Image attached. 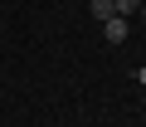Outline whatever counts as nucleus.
<instances>
[{
	"label": "nucleus",
	"mask_w": 146,
	"mask_h": 127,
	"mask_svg": "<svg viewBox=\"0 0 146 127\" xmlns=\"http://www.w3.org/2000/svg\"><path fill=\"white\" fill-rule=\"evenodd\" d=\"M127 29H131V25H127L122 15H112V20H102V39H107V44H127Z\"/></svg>",
	"instance_id": "nucleus-1"
},
{
	"label": "nucleus",
	"mask_w": 146,
	"mask_h": 127,
	"mask_svg": "<svg viewBox=\"0 0 146 127\" xmlns=\"http://www.w3.org/2000/svg\"><path fill=\"white\" fill-rule=\"evenodd\" d=\"M88 15H93V20L102 25V20H112L117 10H112V0H88Z\"/></svg>",
	"instance_id": "nucleus-2"
},
{
	"label": "nucleus",
	"mask_w": 146,
	"mask_h": 127,
	"mask_svg": "<svg viewBox=\"0 0 146 127\" xmlns=\"http://www.w3.org/2000/svg\"><path fill=\"white\" fill-rule=\"evenodd\" d=\"M112 10H117V15H122V20H131V15H136V10H141V0H112Z\"/></svg>",
	"instance_id": "nucleus-3"
},
{
	"label": "nucleus",
	"mask_w": 146,
	"mask_h": 127,
	"mask_svg": "<svg viewBox=\"0 0 146 127\" xmlns=\"http://www.w3.org/2000/svg\"><path fill=\"white\" fill-rule=\"evenodd\" d=\"M136 83H141V88H146V69H136Z\"/></svg>",
	"instance_id": "nucleus-4"
},
{
	"label": "nucleus",
	"mask_w": 146,
	"mask_h": 127,
	"mask_svg": "<svg viewBox=\"0 0 146 127\" xmlns=\"http://www.w3.org/2000/svg\"><path fill=\"white\" fill-rule=\"evenodd\" d=\"M136 15H141V20H146V5H141V10H136Z\"/></svg>",
	"instance_id": "nucleus-5"
}]
</instances>
